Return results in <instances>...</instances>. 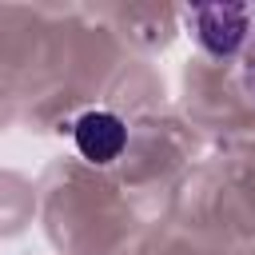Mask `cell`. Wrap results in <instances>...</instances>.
<instances>
[{"label":"cell","mask_w":255,"mask_h":255,"mask_svg":"<svg viewBox=\"0 0 255 255\" xmlns=\"http://www.w3.org/2000/svg\"><path fill=\"white\" fill-rule=\"evenodd\" d=\"M183 24L207 56L227 60L251 36V8L247 4H199L183 12Z\"/></svg>","instance_id":"obj_1"},{"label":"cell","mask_w":255,"mask_h":255,"mask_svg":"<svg viewBox=\"0 0 255 255\" xmlns=\"http://www.w3.org/2000/svg\"><path fill=\"white\" fill-rule=\"evenodd\" d=\"M72 139H76V151L88 163H112L128 147V128H124V120L116 112L92 108L72 124Z\"/></svg>","instance_id":"obj_2"},{"label":"cell","mask_w":255,"mask_h":255,"mask_svg":"<svg viewBox=\"0 0 255 255\" xmlns=\"http://www.w3.org/2000/svg\"><path fill=\"white\" fill-rule=\"evenodd\" d=\"M243 84H247V96L255 100V44L247 52V64H243Z\"/></svg>","instance_id":"obj_3"}]
</instances>
